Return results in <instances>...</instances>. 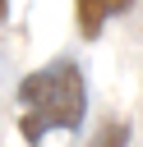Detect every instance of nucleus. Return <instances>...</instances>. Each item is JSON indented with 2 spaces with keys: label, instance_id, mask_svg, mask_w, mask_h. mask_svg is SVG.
Here are the masks:
<instances>
[{
  "label": "nucleus",
  "instance_id": "4",
  "mask_svg": "<svg viewBox=\"0 0 143 147\" xmlns=\"http://www.w3.org/2000/svg\"><path fill=\"white\" fill-rule=\"evenodd\" d=\"M5 18H9V0H0V23H5Z\"/></svg>",
  "mask_w": 143,
  "mask_h": 147
},
{
  "label": "nucleus",
  "instance_id": "2",
  "mask_svg": "<svg viewBox=\"0 0 143 147\" xmlns=\"http://www.w3.org/2000/svg\"><path fill=\"white\" fill-rule=\"evenodd\" d=\"M129 9H134V0H74L78 32H83L88 41H97L101 28H106L111 18H120V14H129Z\"/></svg>",
  "mask_w": 143,
  "mask_h": 147
},
{
  "label": "nucleus",
  "instance_id": "3",
  "mask_svg": "<svg viewBox=\"0 0 143 147\" xmlns=\"http://www.w3.org/2000/svg\"><path fill=\"white\" fill-rule=\"evenodd\" d=\"M129 133H134V129H129L125 119H106V124L97 129V138H92L88 147H129Z\"/></svg>",
  "mask_w": 143,
  "mask_h": 147
},
{
  "label": "nucleus",
  "instance_id": "1",
  "mask_svg": "<svg viewBox=\"0 0 143 147\" xmlns=\"http://www.w3.org/2000/svg\"><path fill=\"white\" fill-rule=\"evenodd\" d=\"M88 115V83L69 55L46 60L18 78V138L42 147L46 133H78Z\"/></svg>",
  "mask_w": 143,
  "mask_h": 147
}]
</instances>
